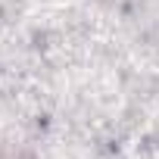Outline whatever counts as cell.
I'll return each mask as SVG.
<instances>
[{"label":"cell","mask_w":159,"mask_h":159,"mask_svg":"<svg viewBox=\"0 0 159 159\" xmlns=\"http://www.w3.org/2000/svg\"><path fill=\"white\" fill-rule=\"evenodd\" d=\"M0 159H38L34 150L28 143H19V140H0Z\"/></svg>","instance_id":"6da1fadb"}]
</instances>
